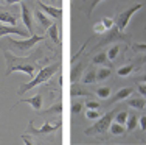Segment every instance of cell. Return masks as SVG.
I'll return each mask as SVG.
<instances>
[{
	"label": "cell",
	"instance_id": "29",
	"mask_svg": "<svg viewBox=\"0 0 146 145\" xmlns=\"http://www.w3.org/2000/svg\"><path fill=\"white\" fill-rule=\"evenodd\" d=\"M86 117H87V119H90V120L98 119V117H100L98 109H87V108H86Z\"/></svg>",
	"mask_w": 146,
	"mask_h": 145
},
{
	"label": "cell",
	"instance_id": "37",
	"mask_svg": "<svg viewBox=\"0 0 146 145\" xmlns=\"http://www.w3.org/2000/svg\"><path fill=\"white\" fill-rule=\"evenodd\" d=\"M138 92H140L143 97H146V83H138Z\"/></svg>",
	"mask_w": 146,
	"mask_h": 145
},
{
	"label": "cell",
	"instance_id": "6",
	"mask_svg": "<svg viewBox=\"0 0 146 145\" xmlns=\"http://www.w3.org/2000/svg\"><path fill=\"white\" fill-rule=\"evenodd\" d=\"M34 69H36V65L33 64H13V63H8V69H6L5 75H9L11 72H23V74H27L30 78L34 77Z\"/></svg>",
	"mask_w": 146,
	"mask_h": 145
},
{
	"label": "cell",
	"instance_id": "4",
	"mask_svg": "<svg viewBox=\"0 0 146 145\" xmlns=\"http://www.w3.org/2000/svg\"><path fill=\"white\" fill-rule=\"evenodd\" d=\"M44 39H45L44 36H39V34H31V36L27 37L25 41H16V39H13V37H9V39H8V44H9L13 48H16L19 53H25V51L31 50V48L36 45L39 41H44Z\"/></svg>",
	"mask_w": 146,
	"mask_h": 145
},
{
	"label": "cell",
	"instance_id": "25",
	"mask_svg": "<svg viewBox=\"0 0 146 145\" xmlns=\"http://www.w3.org/2000/svg\"><path fill=\"white\" fill-rule=\"evenodd\" d=\"M61 112H62V105L61 103H56L53 108H50L48 111H45L44 116H59Z\"/></svg>",
	"mask_w": 146,
	"mask_h": 145
},
{
	"label": "cell",
	"instance_id": "36",
	"mask_svg": "<svg viewBox=\"0 0 146 145\" xmlns=\"http://www.w3.org/2000/svg\"><path fill=\"white\" fill-rule=\"evenodd\" d=\"M138 125H140L141 131H146V116H141L140 119H138Z\"/></svg>",
	"mask_w": 146,
	"mask_h": 145
},
{
	"label": "cell",
	"instance_id": "7",
	"mask_svg": "<svg viewBox=\"0 0 146 145\" xmlns=\"http://www.w3.org/2000/svg\"><path fill=\"white\" fill-rule=\"evenodd\" d=\"M8 34H19V36H23V37L31 36L30 31H27V30H23V28H19V27H16V25H8V23L0 25V36H8Z\"/></svg>",
	"mask_w": 146,
	"mask_h": 145
},
{
	"label": "cell",
	"instance_id": "27",
	"mask_svg": "<svg viewBox=\"0 0 146 145\" xmlns=\"http://www.w3.org/2000/svg\"><path fill=\"white\" fill-rule=\"evenodd\" d=\"M96 95L100 97V98H109L110 97V88H107V86H103V88H98V91H96Z\"/></svg>",
	"mask_w": 146,
	"mask_h": 145
},
{
	"label": "cell",
	"instance_id": "17",
	"mask_svg": "<svg viewBox=\"0 0 146 145\" xmlns=\"http://www.w3.org/2000/svg\"><path fill=\"white\" fill-rule=\"evenodd\" d=\"M48 31V36H50V39L53 41L54 44H61V41H59V28H58V23H51L50 27L47 28Z\"/></svg>",
	"mask_w": 146,
	"mask_h": 145
},
{
	"label": "cell",
	"instance_id": "19",
	"mask_svg": "<svg viewBox=\"0 0 146 145\" xmlns=\"http://www.w3.org/2000/svg\"><path fill=\"white\" fill-rule=\"evenodd\" d=\"M81 80L84 84H92V83H95L96 81V70L95 69H89V70L81 77Z\"/></svg>",
	"mask_w": 146,
	"mask_h": 145
},
{
	"label": "cell",
	"instance_id": "15",
	"mask_svg": "<svg viewBox=\"0 0 146 145\" xmlns=\"http://www.w3.org/2000/svg\"><path fill=\"white\" fill-rule=\"evenodd\" d=\"M70 95L72 97H78V95H82V97H92L89 91H86V89H82L79 84H76V83H72V88H70Z\"/></svg>",
	"mask_w": 146,
	"mask_h": 145
},
{
	"label": "cell",
	"instance_id": "22",
	"mask_svg": "<svg viewBox=\"0 0 146 145\" xmlns=\"http://www.w3.org/2000/svg\"><path fill=\"white\" fill-rule=\"evenodd\" d=\"M135 69V64H127V65H123L117 70V75L118 77H127V75L132 74V70Z\"/></svg>",
	"mask_w": 146,
	"mask_h": 145
},
{
	"label": "cell",
	"instance_id": "16",
	"mask_svg": "<svg viewBox=\"0 0 146 145\" xmlns=\"http://www.w3.org/2000/svg\"><path fill=\"white\" fill-rule=\"evenodd\" d=\"M127 105L134 109H145L146 108V102L141 97H132V98L127 100Z\"/></svg>",
	"mask_w": 146,
	"mask_h": 145
},
{
	"label": "cell",
	"instance_id": "8",
	"mask_svg": "<svg viewBox=\"0 0 146 145\" xmlns=\"http://www.w3.org/2000/svg\"><path fill=\"white\" fill-rule=\"evenodd\" d=\"M123 39H129V36H127V34H123L120 31V30L117 28H110V31L106 34V36L103 37L101 39V42H100V47L101 45H106V44H109V42H112V41H123Z\"/></svg>",
	"mask_w": 146,
	"mask_h": 145
},
{
	"label": "cell",
	"instance_id": "39",
	"mask_svg": "<svg viewBox=\"0 0 146 145\" xmlns=\"http://www.w3.org/2000/svg\"><path fill=\"white\" fill-rule=\"evenodd\" d=\"M137 81H138V83H146V74H145V75H141V77H138V78H137Z\"/></svg>",
	"mask_w": 146,
	"mask_h": 145
},
{
	"label": "cell",
	"instance_id": "1",
	"mask_svg": "<svg viewBox=\"0 0 146 145\" xmlns=\"http://www.w3.org/2000/svg\"><path fill=\"white\" fill-rule=\"evenodd\" d=\"M61 69V64L56 63V64H51V65H47V67H44V69H40L39 70V74L36 75V77H33V80L28 81V83H23V84H20V88H19V91H17V94H25V92H28L31 91V89H34L36 86H39V84H42V83H47L48 80H50L51 77H53L54 74Z\"/></svg>",
	"mask_w": 146,
	"mask_h": 145
},
{
	"label": "cell",
	"instance_id": "35",
	"mask_svg": "<svg viewBox=\"0 0 146 145\" xmlns=\"http://www.w3.org/2000/svg\"><path fill=\"white\" fill-rule=\"evenodd\" d=\"M93 30H95L96 33H106V27L103 25V22H98V23H95V27H93Z\"/></svg>",
	"mask_w": 146,
	"mask_h": 145
},
{
	"label": "cell",
	"instance_id": "24",
	"mask_svg": "<svg viewBox=\"0 0 146 145\" xmlns=\"http://www.w3.org/2000/svg\"><path fill=\"white\" fill-rule=\"evenodd\" d=\"M110 133L112 134H115V136H120V134H124V128H123V125L121 123H118V122H112L110 123Z\"/></svg>",
	"mask_w": 146,
	"mask_h": 145
},
{
	"label": "cell",
	"instance_id": "23",
	"mask_svg": "<svg viewBox=\"0 0 146 145\" xmlns=\"http://www.w3.org/2000/svg\"><path fill=\"white\" fill-rule=\"evenodd\" d=\"M138 119H140L138 116H129L127 117V122H126L127 131H134L135 128H137L138 126Z\"/></svg>",
	"mask_w": 146,
	"mask_h": 145
},
{
	"label": "cell",
	"instance_id": "41",
	"mask_svg": "<svg viewBox=\"0 0 146 145\" xmlns=\"http://www.w3.org/2000/svg\"><path fill=\"white\" fill-rule=\"evenodd\" d=\"M22 139L25 140V144H28V145H31V140H30V137H28V136H22Z\"/></svg>",
	"mask_w": 146,
	"mask_h": 145
},
{
	"label": "cell",
	"instance_id": "10",
	"mask_svg": "<svg viewBox=\"0 0 146 145\" xmlns=\"http://www.w3.org/2000/svg\"><path fill=\"white\" fill-rule=\"evenodd\" d=\"M84 69H86V61H79V63H76L72 67V70H70V81L72 83H78V80L82 77Z\"/></svg>",
	"mask_w": 146,
	"mask_h": 145
},
{
	"label": "cell",
	"instance_id": "38",
	"mask_svg": "<svg viewBox=\"0 0 146 145\" xmlns=\"http://www.w3.org/2000/svg\"><path fill=\"white\" fill-rule=\"evenodd\" d=\"M137 64H138V65H137V67H140V65H141V64H146V55H145V56H141V58H140V59H138V61H137Z\"/></svg>",
	"mask_w": 146,
	"mask_h": 145
},
{
	"label": "cell",
	"instance_id": "31",
	"mask_svg": "<svg viewBox=\"0 0 146 145\" xmlns=\"http://www.w3.org/2000/svg\"><path fill=\"white\" fill-rule=\"evenodd\" d=\"M101 22H103V25L106 27V30H110L113 25H115V20H113V19H110V17H103V19H101Z\"/></svg>",
	"mask_w": 146,
	"mask_h": 145
},
{
	"label": "cell",
	"instance_id": "40",
	"mask_svg": "<svg viewBox=\"0 0 146 145\" xmlns=\"http://www.w3.org/2000/svg\"><path fill=\"white\" fill-rule=\"evenodd\" d=\"M17 2H22V0H5V3H8V5H14Z\"/></svg>",
	"mask_w": 146,
	"mask_h": 145
},
{
	"label": "cell",
	"instance_id": "5",
	"mask_svg": "<svg viewBox=\"0 0 146 145\" xmlns=\"http://www.w3.org/2000/svg\"><path fill=\"white\" fill-rule=\"evenodd\" d=\"M59 128H61V122H56L54 125H51V123L45 122L40 128H34L33 126V122L28 123V131L33 134H36V136H44V134H51L54 133V131H58Z\"/></svg>",
	"mask_w": 146,
	"mask_h": 145
},
{
	"label": "cell",
	"instance_id": "26",
	"mask_svg": "<svg viewBox=\"0 0 146 145\" xmlns=\"http://www.w3.org/2000/svg\"><path fill=\"white\" fill-rule=\"evenodd\" d=\"M127 117H129V114H127V111H118L117 116H115V122L121 123V125H124V123L127 122Z\"/></svg>",
	"mask_w": 146,
	"mask_h": 145
},
{
	"label": "cell",
	"instance_id": "32",
	"mask_svg": "<svg viewBox=\"0 0 146 145\" xmlns=\"http://www.w3.org/2000/svg\"><path fill=\"white\" fill-rule=\"evenodd\" d=\"M132 48H134V51H137V53H146V44L135 42L134 45H132Z\"/></svg>",
	"mask_w": 146,
	"mask_h": 145
},
{
	"label": "cell",
	"instance_id": "13",
	"mask_svg": "<svg viewBox=\"0 0 146 145\" xmlns=\"http://www.w3.org/2000/svg\"><path fill=\"white\" fill-rule=\"evenodd\" d=\"M132 94H134V89H132V88H123V89H120V91H118L117 94L112 97V98H110V102H112V103L121 102V100H124V98H127V97H131Z\"/></svg>",
	"mask_w": 146,
	"mask_h": 145
},
{
	"label": "cell",
	"instance_id": "9",
	"mask_svg": "<svg viewBox=\"0 0 146 145\" xmlns=\"http://www.w3.org/2000/svg\"><path fill=\"white\" fill-rule=\"evenodd\" d=\"M22 20L25 23L27 30L30 31V34H33V13L30 11L27 3H22Z\"/></svg>",
	"mask_w": 146,
	"mask_h": 145
},
{
	"label": "cell",
	"instance_id": "12",
	"mask_svg": "<svg viewBox=\"0 0 146 145\" xmlns=\"http://www.w3.org/2000/svg\"><path fill=\"white\" fill-rule=\"evenodd\" d=\"M20 103H28V105L34 109V111H40V108H42V95L37 94V95H34V97H31V98L20 100L19 103H16V105H14V108H16L17 105H20Z\"/></svg>",
	"mask_w": 146,
	"mask_h": 145
},
{
	"label": "cell",
	"instance_id": "20",
	"mask_svg": "<svg viewBox=\"0 0 146 145\" xmlns=\"http://www.w3.org/2000/svg\"><path fill=\"white\" fill-rule=\"evenodd\" d=\"M112 75V67H101L96 70V81H104Z\"/></svg>",
	"mask_w": 146,
	"mask_h": 145
},
{
	"label": "cell",
	"instance_id": "3",
	"mask_svg": "<svg viewBox=\"0 0 146 145\" xmlns=\"http://www.w3.org/2000/svg\"><path fill=\"white\" fill-rule=\"evenodd\" d=\"M141 8H143V5H141V3H135V5H131L129 8L123 9L121 13H118L117 17H115V27L120 30L121 33H123L124 30H126L127 23H129V19L138 11V9H141Z\"/></svg>",
	"mask_w": 146,
	"mask_h": 145
},
{
	"label": "cell",
	"instance_id": "21",
	"mask_svg": "<svg viewBox=\"0 0 146 145\" xmlns=\"http://www.w3.org/2000/svg\"><path fill=\"white\" fill-rule=\"evenodd\" d=\"M92 63H93V64H98V65H106V64H109L107 53H98V55H95V56H93V59H92Z\"/></svg>",
	"mask_w": 146,
	"mask_h": 145
},
{
	"label": "cell",
	"instance_id": "28",
	"mask_svg": "<svg viewBox=\"0 0 146 145\" xmlns=\"http://www.w3.org/2000/svg\"><path fill=\"white\" fill-rule=\"evenodd\" d=\"M118 51H120V45L117 44V45H113V47L110 48L109 51H107V58H109L110 61H112V59H115V58L118 56Z\"/></svg>",
	"mask_w": 146,
	"mask_h": 145
},
{
	"label": "cell",
	"instance_id": "11",
	"mask_svg": "<svg viewBox=\"0 0 146 145\" xmlns=\"http://www.w3.org/2000/svg\"><path fill=\"white\" fill-rule=\"evenodd\" d=\"M37 3H39V8L42 9L45 14L51 16L53 19H61V16H62V9H61V8H56V6H50V5H45V3H42V2H37Z\"/></svg>",
	"mask_w": 146,
	"mask_h": 145
},
{
	"label": "cell",
	"instance_id": "34",
	"mask_svg": "<svg viewBox=\"0 0 146 145\" xmlns=\"http://www.w3.org/2000/svg\"><path fill=\"white\" fill-rule=\"evenodd\" d=\"M100 106H101V105H100L98 102H93V100L86 103V108H87V109H100Z\"/></svg>",
	"mask_w": 146,
	"mask_h": 145
},
{
	"label": "cell",
	"instance_id": "30",
	"mask_svg": "<svg viewBox=\"0 0 146 145\" xmlns=\"http://www.w3.org/2000/svg\"><path fill=\"white\" fill-rule=\"evenodd\" d=\"M103 0H90L89 2V6H87V11H86V16L90 17V14H92V11H93V8H95L98 3H101Z\"/></svg>",
	"mask_w": 146,
	"mask_h": 145
},
{
	"label": "cell",
	"instance_id": "18",
	"mask_svg": "<svg viewBox=\"0 0 146 145\" xmlns=\"http://www.w3.org/2000/svg\"><path fill=\"white\" fill-rule=\"evenodd\" d=\"M0 22L8 23V25H16V23H17V17L14 14H11V13L0 11Z\"/></svg>",
	"mask_w": 146,
	"mask_h": 145
},
{
	"label": "cell",
	"instance_id": "33",
	"mask_svg": "<svg viewBox=\"0 0 146 145\" xmlns=\"http://www.w3.org/2000/svg\"><path fill=\"white\" fill-rule=\"evenodd\" d=\"M82 111V103H73L72 105V112L73 114H79Z\"/></svg>",
	"mask_w": 146,
	"mask_h": 145
},
{
	"label": "cell",
	"instance_id": "14",
	"mask_svg": "<svg viewBox=\"0 0 146 145\" xmlns=\"http://www.w3.org/2000/svg\"><path fill=\"white\" fill-rule=\"evenodd\" d=\"M34 16H36V20H37V23H39L40 30H47L48 27L51 25V20L48 19V16H45L42 11H39V9H36V13H34Z\"/></svg>",
	"mask_w": 146,
	"mask_h": 145
},
{
	"label": "cell",
	"instance_id": "42",
	"mask_svg": "<svg viewBox=\"0 0 146 145\" xmlns=\"http://www.w3.org/2000/svg\"><path fill=\"white\" fill-rule=\"evenodd\" d=\"M84 2H87V0H84Z\"/></svg>",
	"mask_w": 146,
	"mask_h": 145
},
{
	"label": "cell",
	"instance_id": "2",
	"mask_svg": "<svg viewBox=\"0 0 146 145\" xmlns=\"http://www.w3.org/2000/svg\"><path fill=\"white\" fill-rule=\"evenodd\" d=\"M120 111V108L110 109L109 112H106L101 119L96 120L95 125H92L89 130H86V136H98V134H104L107 130L110 128V123L112 120H115V114Z\"/></svg>",
	"mask_w": 146,
	"mask_h": 145
}]
</instances>
